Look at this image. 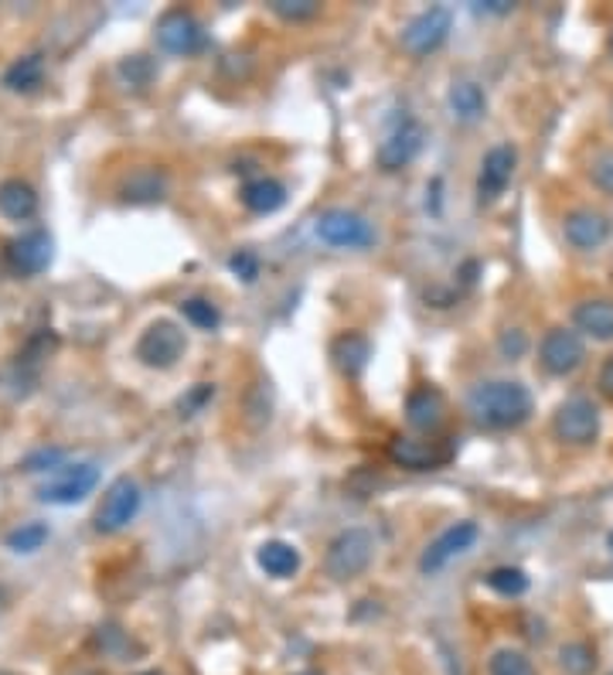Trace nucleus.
Segmentation results:
<instances>
[{"mask_svg":"<svg viewBox=\"0 0 613 675\" xmlns=\"http://www.w3.org/2000/svg\"><path fill=\"white\" fill-rule=\"evenodd\" d=\"M531 410H536L531 392L511 379L480 382L467 395V413L474 416V423H480L487 430H515V426L528 423Z\"/></svg>","mask_w":613,"mask_h":675,"instance_id":"f257e3e1","label":"nucleus"},{"mask_svg":"<svg viewBox=\"0 0 613 675\" xmlns=\"http://www.w3.org/2000/svg\"><path fill=\"white\" fill-rule=\"evenodd\" d=\"M376 556V536L368 529H345L338 532L331 542H327V552H324V570L331 580L338 583H348L355 577H361L368 570Z\"/></svg>","mask_w":613,"mask_h":675,"instance_id":"f03ea898","label":"nucleus"},{"mask_svg":"<svg viewBox=\"0 0 613 675\" xmlns=\"http://www.w3.org/2000/svg\"><path fill=\"white\" fill-rule=\"evenodd\" d=\"M314 232L335 250H372L379 243L376 225L351 209H327L317 215Z\"/></svg>","mask_w":613,"mask_h":675,"instance_id":"7ed1b4c3","label":"nucleus"},{"mask_svg":"<svg viewBox=\"0 0 613 675\" xmlns=\"http://www.w3.org/2000/svg\"><path fill=\"white\" fill-rule=\"evenodd\" d=\"M188 351V338L184 331L168 321V317H160V321L147 325V331L140 335L137 341V359L147 366V369H175Z\"/></svg>","mask_w":613,"mask_h":675,"instance_id":"20e7f679","label":"nucleus"},{"mask_svg":"<svg viewBox=\"0 0 613 675\" xmlns=\"http://www.w3.org/2000/svg\"><path fill=\"white\" fill-rule=\"evenodd\" d=\"M552 430L562 444L569 447H590L600 436V410L586 395H572V400L559 403L552 416Z\"/></svg>","mask_w":613,"mask_h":675,"instance_id":"39448f33","label":"nucleus"},{"mask_svg":"<svg viewBox=\"0 0 613 675\" xmlns=\"http://www.w3.org/2000/svg\"><path fill=\"white\" fill-rule=\"evenodd\" d=\"M140 505H144L140 485H137L134 478H116V482L106 488V495H103V502H99V508H96V532L113 536V532H119V529H127V526L137 519Z\"/></svg>","mask_w":613,"mask_h":675,"instance_id":"423d86ee","label":"nucleus"},{"mask_svg":"<svg viewBox=\"0 0 613 675\" xmlns=\"http://www.w3.org/2000/svg\"><path fill=\"white\" fill-rule=\"evenodd\" d=\"M450 28H454V14L446 8H426L423 14H416L402 28V49L413 59H426L436 49H443V42L450 38Z\"/></svg>","mask_w":613,"mask_h":675,"instance_id":"0eeeda50","label":"nucleus"},{"mask_svg":"<svg viewBox=\"0 0 613 675\" xmlns=\"http://www.w3.org/2000/svg\"><path fill=\"white\" fill-rule=\"evenodd\" d=\"M154 38H157V45L168 52V55H198L204 49V28L201 21L184 11V8H175L168 14H160L157 28H154Z\"/></svg>","mask_w":613,"mask_h":675,"instance_id":"6e6552de","label":"nucleus"},{"mask_svg":"<svg viewBox=\"0 0 613 675\" xmlns=\"http://www.w3.org/2000/svg\"><path fill=\"white\" fill-rule=\"evenodd\" d=\"M99 485V467L96 464H62L52 478L38 488V498L49 505H75Z\"/></svg>","mask_w":613,"mask_h":675,"instance_id":"1a4fd4ad","label":"nucleus"},{"mask_svg":"<svg viewBox=\"0 0 613 675\" xmlns=\"http://www.w3.org/2000/svg\"><path fill=\"white\" fill-rule=\"evenodd\" d=\"M423 140H426V130L420 120H413V116H402V120L385 134V140L379 144V168L382 171H402L409 168L420 157L423 150Z\"/></svg>","mask_w":613,"mask_h":675,"instance_id":"9d476101","label":"nucleus"},{"mask_svg":"<svg viewBox=\"0 0 613 675\" xmlns=\"http://www.w3.org/2000/svg\"><path fill=\"white\" fill-rule=\"evenodd\" d=\"M539 362L549 376H572L583 362H586V345L580 338V331L569 328H552L546 331L542 345H539Z\"/></svg>","mask_w":613,"mask_h":675,"instance_id":"9b49d317","label":"nucleus"},{"mask_svg":"<svg viewBox=\"0 0 613 675\" xmlns=\"http://www.w3.org/2000/svg\"><path fill=\"white\" fill-rule=\"evenodd\" d=\"M474 542H477V523H471V519H464V523H457V526L443 529V532L423 549V556H420V570H423L426 577H436L440 570H446L450 563H454L457 556H464Z\"/></svg>","mask_w":613,"mask_h":675,"instance_id":"f8f14e48","label":"nucleus"},{"mask_svg":"<svg viewBox=\"0 0 613 675\" xmlns=\"http://www.w3.org/2000/svg\"><path fill=\"white\" fill-rule=\"evenodd\" d=\"M515 165L518 154L511 144H498L484 154L480 171H477V205H495L498 198L505 194V188L515 178Z\"/></svg>","mask_w":613,"mask_h":675,"instance_id":"ddd939ff","label":"nucleus"},{"mask_svg":"<svg viewBox=\"0 0 613 675\" xmlns=\"http://www.w3.org/2000/svg\"><path fill=\"white\" fill-rule=\"evenodd\" d=\"M389 457L409 471H436L454 461V447L443 441H420V436H395L389 444Z\"/></svg>","mask_w":613,"mask_h":675,"instance_id":"4468645a","label":"nucleus"},{"mask_svg":"<svg viewBox=\"0 0 613 675\" xmlns=\"http://www.w3.org/2000/svg\"><path fill=\"white\" fill-rule=\"evenodd\" d=\"M610 219L596 209H577V212H569L562 219V235H566V243L572 250H580V253H590V250H600L606 240H610Z\"/></svg>","mask_w":613,"mask_h":675,"instance_id":"2eb2a0df","label":"nucleus"},{"mask_svg":"<svg viewBox=\"0 0 613 675\" xmlns=\"http://www.w3.org/2000/svg\"><path fill=\"white\" fill-rule=\"evenodd\" d=\"M8 263L21 276H34L41 270H49V263H52V235L45 229H31V232L18 235V240L8 243Z\"/></svg>","mask_w":613,"mask_h":675,"instance_id":"dca6fc26","label":"nucleus"},{"mask_svg":"<svg viewBox=\"0 0 613 675\" xmlns=\"http://www.w3.org/2000/svg\"><path fill=\"white\" fill-rule=\"evenodd\" d=\"M446 420V400L436 386H420L405 400V423L420 433H436Z\"/></svg>","mask_w":613,"mask_h":675,"instance_id":"f3484780","label":"nucleus"},{"mask_svg":"<svg viewBox=\"0 0 613 675\" xmlns=\"http://www.w3.org/2000/svg\"><path fill=\"white\" fill-rule=\"evenodd\" d=\"M368 359H372V345H368V338L358 331H345L331 341V362L348 379H358L364 372Z\"/></svg>","mask_w":613,"mask_h":675,"instance_id":"a211bd4d","label":"nucleus"},{"mask_svg":"<svg viewBox=\"0 0 613 675\" xmlns=\"http://www.w3.org/2000/svg\"><path fill=\"white\" fill-rule=\"evenodd\" d=\"M256 563L273 580H290L300 570V549L283 539H269L256 549Z\"/></svg>","mask_w":613,"mask_h":675,"instance_id":"6ab92c4d","label":"nucleus"},{"mask_svg":"<svg viewBox=\"0 0 613 675\" xmlns=\"http://www.w3.org/2000/svg\"><path fill=\"white\" fill-rule=\"evenodd\" d=\"M446 103H450V113H454L461 124H477L487 113V96L477 83H471V78H457L446 93Z\"/></svg>","mask_w":613,"mask_h":675,"instance_id":"aec40b11","label":"nucleus"},{"mask_svg":"<svg viewBox=\"0 0 613 675\" xmlns=\"http://www.w3.org/2000/svg\"><path fill=\"white\" fill-rule=\"evenodd\" d=\"M577 328L596 341H613V300H583L572 310Z\"/></svg>","mask_w":613,"mask_h":675,"instance_id":"412c9836","label":"nucleus"},{"mask_svg":"<svg viewBox=\"0 0 613 675\" xmlns=\"http://www.w3.org/2000/svg\"><path fill=\"white\" fill-rule=\"evenodd\" d=\"M34 212H38V191L28 181L11 178L0 184V215L11 222H28Z\"/></svg>","mask_w":613,"mask_h":675,"instance_id":"4be33fe9","label":"nucleus"},{"mask_svg":"<svg viewBox=\"0 0 613 675\" xmlns=\"http://www.w3.org/2000/svg\"><path fill=\"white\" fill-rule=\"evenodd\" d=\"M242 205L256 215H273L286 205V188L276 178H256L242 184Z\"/></svg>","mask_w":613,"mask_h":675,"instance_id":"5701e85b","label":"nucleus"},{"mask_svg":"<svg viewBox=\"0 0 613 675\" xmlns=\"http://www.w3.org/2000/svg\"><path fill=\"white\" fill-rule=\"evenodd\" d=\"M163 194H168V178L157 168H140L123 181V202L150 205V202H160Z\"/></svg>","mask_w":613,"mask_h":675,"instance_id":"b1692460","label":"nucleus"},{"mask_svg":"<svg viewBox=\"0 0 613 675\" xmlns=\"http://www.w3.org/2000/svg\"><path fill=\"white\" fill-rule=\"evenodd\" d=\"M41 78H45V55L31 52V55H24V59H18V62L8 65L4 86H8L11 93H31V89L41 86Z\"/></svg>","mask_w":613,"mask_h":675,"instance_id":"393cba45","label":"nucleus"},{"mask_svg":"<svg viewBox=\"0 0 613 675\" xmlns=\"http://www.w3.org/2000/svg\"><path fill=\"white\" fill-rule=\"evenodd\" d=\"M559 665L569 675H590L596 668V648L586 642H569L559 648Z\"/></svg>","mask_w":613,"mask_h":675,"instance_id":"a878e982","label":"nucleus"},{"mask_svg":"<svg viewBox=\"0 0 613 675\" xmlns=\"http://www.w3.org/2000/svg\"><path fill=\"white\" fill-rule=\"evenodd\" d=\"M484 580L490 590L501 593V598H521V593L528 590V573L521 567H498V570H490Z\"/></svg>","mask_w":613,"mask_h":675,"instance_id":"bb28decb","label":"nucleus"},{"mask_svg":"<svg viewBox=\"0 0 613 675\" xmlns=\"http://www.w3.org/2000/svg\"><path fill=\"white\" fill-rule=\"evenodd\" d=\"M487 675H539V668L531 665V658L525 652H515V648H501L490 655L487 662Z\"/></svg>","mask_w":613,"mask_h":675,"instance_id":"cd10ccee","label":"nucleus"},{"mask_svg":"<svg viewBox=\"0 0 613 675\" xmlns=\"http://www.w3.org/2000/svg\"><path fill=\"white\" fill-rule=\"evenodd\" d=\"M181 314H184V321L201 328V331H215L222 325V314L212 300H204V297H188L181 300Z\"/></svg>","mask_w":613,"mask_h":675,"instance_id":"c85d7f7f","label":"nucleus"},{"mask_svg":"<svg viewBox=\"0 0 613 675\" xmlns=\"http://www.w3.org/2000/svg\"><path fill=\"white\" fill-rule=\"evenodd\" d=\"M45 542H49L45 523H24L8 536V549H14V552H38Z\"/></svg>","mask_w":613,"mask_h":675,"instance_id":"c756f323","label":"nucleus"},{"mask_svg":"<svg viewBox=\"0 0 613 675\" xmlns=\"http://www.w3.org/2000/svg\"><path fill=\"white\" fill-rule=\"evenodd\" d=\"M590 181L613 198V147L593 154V161H590Z\"/></svg>","mask_w":613,"mask_h":675,"instance_id":"7c9ffc66","label":"nucleus"},{"mask_svg":"<svg viewBox=\"0 0 613 675\" xmlns=\"http://www.w3.org/2000/svg\"><path fill=\"white\" fill-rule=\"evenodd\" d=\"M269 11L283 21H307L320 11L317 0H273Z\"/></svg>","mask_w":613,"mask_h":675,"instance_id":"2f4dec72","label":"nucleus"},{"mask_svg":"<svg viewBox=\"0 0 613 675\" xmlns=\"http://www.w3.org/2000/svg\"><path fill=\"white\" fill-rule=\"evenodd\" d=\"M119 75L127 78L130 86L144 89V86H150V78H154V65H150L147 55H134L127 62H119Z\"/></svg>","mask_w":613,"mask_h":675,"instance_id":"473e14b6","label":"nucleus"},{"mask_svg":"<svg viewBox=\"0 0 613 675\" xmlns=\"http://www.w3.org/2000/svg\"><path fill=\"white\" fill-rule=\"evenodd\" d=\"M229 270L239 276L242 284H256V276H260V256L250 253V250H239L229 256Z\"/></svg>","mask_w":613,"mask_h":675,"instance_id":"72a5a7b5","label":"nucleus"},{"mask_svg":"<svg viewBox=\"0 0 613 675\" xmlns=\"http://www.w3.org/2000/svg\"><path fill=\"white\" fill-rule=\"evenodd\" d=\"M215 395V386H209V382H198L188 395H181V403H178V410H181V416H194V413H201V407L209 403Z\"/></svg>","mask_w":613,"mask_h":675,"instance_id":"f704fd0d","label":"nucleus"},{"mask_svg":"<svg viewBox=\"0 0 613 675\" xmlns=\"http://www.w3.org/2000/svg\"><path fill=\"white\" fill-rule=\"evenodd\" d=\"M525 345H528V341H525L521 331H505V335H501V351L508 355V359H518V355L525 351Z\"/></svg>","mask_w":613,"mask_h":675,"instance_id":"c9c22d12","label":"nucleus"},{"mask_svg":"<svg viewBox=\"0 0 613 675\" xmlns=\"http://www.w3.org/2000/svg\"><path fill=\"white\" fill-rule=\"evenodd\" d=\"M515 4L511 0H484V4H474V11H480V14H508Z\"/></svg>","mask_w":613,"mask_h":675,"instance_id":"e433bc0d","label":"nucleus"},{"mask_svg":"<svg viewBox=\"0 0 613 675\" xmlns=\"http://www.w3.org/2000/svg\"><path fill=\"white\" fill-rule=\"evenodd\" d=\"M600 392L606 395V400H613V355H610V359L603 362V369H600Z\"/></svg>","mask_w":613,"mask_h":675,"instance_id":"4c0bfd02","label":"nucleus"},{"mask_svg":"<svg viewBox=\"0 0 613 675\" xmlns=\"http://www.w3.org/2000/svg\"><path fill=\"white\" fill-rule=\"evenodd\" d=\"M610 55H613V31H610Z\"/></svg>","mask_w":613,"mask_h":675,"instance_id":"58836bf2","label":"nucleus"},{"mask_svg":"<svg viewBox=\"0 0 613 675\" xmlns=\"http://www.w3.org/2000/svg\"><path fill=\"white\" fill-rule=\"evenodd\" d=\"M300 675H320V672H300Z\"/></svg>","mask_w":613,"mask_h":675,"instance_id":"ea45409f","label":"nucleus"},{"mask_svg":"<svg viewBox=\"0 0 613 675\" xmlns=\"http://www.w3.org/2000/svg\"><path fill=\"white\" fill-rule=\"evenodd\" d=\"M610 549H613V536H610Z\"/></svg>","mask_w":613,"mask_h":675,"instance_id":"a19ab883","label":"nucleus"}]
</instances>
